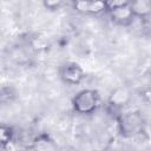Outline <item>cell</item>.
I'll use <instances>...</instances> for the list:
<instances>
[{"mask_svg": "<svg viewBox=\"0 0 151 151\" xmlns=\"http://www.w3.org/2000/svg\"><path fill=\"white\" fill-rule=\"evenodd\" d=\"M97 93L92 90H83L73 98V106L80 113L92 112L97 106Z\"/></svg>", "mask_w": 151, "mask_h": 151, "instance_id": "cell-1", "label": "cell"}, {"mask_svg": "<svg viewBox=\"0 0 151 151\" xmlns=\"http://www.w3.org/2000/svg\"><path fill=\"white\" fill-rule=\"evenodd\" d=\"M122 131L126 136H133L142 130V117L137 112L125 114L120 122Z\"/></svg>", "mask_w": 151, "mask_h": 151, "instance_id": "cell-2", "label": "cell"}, {"mask_svg": "<svg viewBox=\"0 0 151 151\" xmlns=\"http://www.w3.org/2000/svg\"><path fill=\"white\" fill-rule=\"evenodd\" d=\"M61 77L70 84H78L84 77V71L78 63L68 61L61 68Z\"/></svg>", "mask_w": 151, "mask_h": 151, "instance_id": "cell-3", "label": "cell"}, {"mask_svg": "<svg viewBox=\"0 0 151 151\" xmlns=\"http://www.w3.org/2000/svg\"><path fill=\"white\" fill-rule=\"evenodd\" d=\"M74 8L83 13H100L106 8L105 2L103 1H76Z\"/></svg>", "mask_w": 151, "mask_h": 151, "instance_id": "cell-4", "label": "cell"}, {"mask_svg": "<svg viewBox=\"0 0 151 151\" xmlns=\"http://www.w3.org/2000/svg\"><path fill=\"white\" fill-rule=\"evenodd\" d=\"M111 12V17L112 19L116 21V22H120V24H124V22H127L132 19L133 17V13L130 8V4L125 5V6H122V7H118V8H114Z\"/></svg>", "mask_w": 151, "mask_h": 151, "instance_id": "cell-5", "label": "cell"}, {"mask_svg": "<svg viewBox=\"0 0 151 151\" xmlns=\"http://www.w3.org/2000/svg\"><path fill=\"white\" fill-rule=\"evenodd\" d=\"M130 8L133 13V15H139L144 17L151 13V1L147 0H138L130 2Z\"/></svg>", "mask_w": 151, "mask_h": 151, "instance_id": "cell-6", "label": "cell"}, {"mask_svg": "<svg viewBox=\"0 0 151 151\" xmlns=\"http://www.w3.org/2000/svg\"><path fill=\"white\" fill-rule=\"evenodd\" d=\"M129 99H130V94H129L127 90H125V88H117L110 96V103L116 106L125 105Z\"/></svg>", "mask_w": 151, "mask_h": 151, "instance_id": "cell-7", "label": "cell"}, {"mask_svg": "<svg viewBox=\"0 0 151 151\" xmlns=\"http://www.w3.org/2000/svg\"><path fill=\"white\" fill-rule=\"evenodd\" d=\"M34 150L35 151H55V145L52 140L47 138H39L34 142Z\"/></svg>", "mask_w": 151, "mask_h": 151, "instance_id": "cell-8", "label": "cell"}, {"mask_svg": "<svg viewBox=\"0 0 151 151\" xmlns=\"http://www.w3.org/2000/svg\"><path fill=\"white\" fill-rule=\"evenodd\" d=\"M130 4L129 1L126 0H113V1H106L105 5H106V8H109L110 11L114 9V8H118V7H122V6H125Z\"/></svg>", "mask_w": 151, "mask_h": 151, "instance_id": "cell-9", "label": "cell"}, {"mask_svg": "<svg viewBox=\"0 0 151 151\" xmlns=\"http://www.w3.org/2000/svg\"><path fill=\"white\" fill-rule=\"evenodd\" d=\"M9 137H11V132H9V127H6V126H1V140L2 143H7L9 140Z\"/></svg>", "mask_w": 151, "mask_h": 151, "instance_id": "cell-10", "label": "cell"}, {"mask_svg": "<svg viewBox=\"0 0 151 151\" xmlns=\"http://www.w3.org/2000/svg\"><path fill=\"white\" fill-rule=\"evenodd\" d=\"M44 5H45L47 8L53 9V8L58 7L59 5H61V2H60V1H45V2H44Z\"/></svg>", "mask_w": 151, "mask_h": 151, "instance_id": "cell-11", "label": "cell"}]
</instances>
